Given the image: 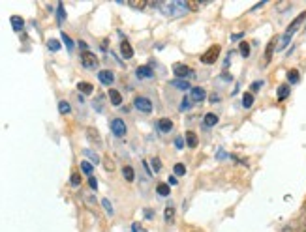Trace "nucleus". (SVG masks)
Instances as JSON below:
<instances>
[{
	"label": "nucleus",
	"instance_id": "f257e3e1",
	"mask_svg": "<svg viewBox=\"0 0 306 232\" xmlns=\"http://www.w3.org/2000/svg\"><path fill=\"white\" fill-rule=\"evenodd\" d=\"M158 8L162 11H164L165 15H177V17H181L182 13L186 11V8H188V4L186 2H165V4H158Z\"/></svg>",
	"mask_w": 306,
	"mask_h": 232
},
{
	"label": "nucleus",
	"instance_id": "f03ea898",
	"mask_svg": "<svg viewBox=\"0 0 306 232\" xmlns=\"http://www.w3.org/2000/svg\"><path fill=\"white\" fill-rule=\"evenodd\" d=\"M218 58H220V45H211V47L201 54V62L207 66L214 64Z\"/></svg>",
	"mask_w": 306,
	"mask_h": 232
},
{
	"label": "nucleus",
	"instance_id": "7ed1b4c3",
	"mask_svg": "<svg viewBox=\"0 0 306 232\" xmlns=\"http://www.w3.org/2000/svg\"><path fill=\"white\" fill-rule=\"evenodd\" d=\"M133 107H136L139 113H145V114L152 113V101L145 96H137L136 99H133Z\"/></svg>",
	"mask_w": 306,
	"mask_h": 232
},
{
	"label": "nucleus",
	"instance_id": "20e7f679",
	"mask_svg": "<svg viewBox=\"0 0 306 232\" xmlns=\"http://www.w3.org/2000/svg\"><path fill=\"white\" fill-rule=\"evenodd\" d=\"M109 128H111V131H113V135L115 137H119V139H122V137H126V124H124V120H121V118H113L109 122Z\"/></svg>",
	"mask_w": 306,
	"mask_h": 232
},
{
	"label": "nucleus",
	"instance_id": "39448f33",
	"mask_svg": "<svg viewBox=\"0 0 306 232\" xmlns=\"http://www.w3.org/2000/svg\"><path fill=\"white\" fill-rule=\"evenodd\" d=\"M81 64L83 68H87V70H94V68H98V56L90 51L81 54Z\"/></svg>",
	"mask_w": 306,
	"mask_h": 232
},
{
	"label": "nucleus",
	"instance_id": "423d86ee",
	"mask_svg": "<svg viewBox=\"0 0 306 232\" xmlns=\"http://www.w3.org/2000/svg\"><path fill=\"white\" fill-rule=\"evenodd\" d=\"M173 73L177 75V79H186V77H194V71H192L186 64H175V66H173Z\"/></svg>",
	"mask_w": 306,
	"mask_h": 232
},
{
	"label": "nucleus",
	"instance_id": "0eeeda50",
	"mask_svg": "<svg viewBox=\"0 0 306 232\" xmlns=\"http://www.w3.org/2000/svg\"><path fill=\"white\" fill-rule=\"evenodd\" d=\"M136 75L139 77V79H147V81H150V79H154V71L150 66H139L136 70Z\"/></svg>",
	"mask_w": 306,
	"mask_h": 232
},
{
	"label": "nucleus",
	"instance_id": "6e6552de",
	"mask_svg": "<svg viewBox=\"0 0 306 232\" xmlns=\"http://www.w3.org/2000/svg\"><path fill=\"white\" fill-rule=\"evenodd\" d=\"M304 19H306V11H304V13H301V15L297 17L295 21H293V23L290 25V27H288V32L284 34L285 38H290V39H291V36H293V34L297 32V28H299V25H301V23L304 21Z\"/></svg>",
	"mask_w": 306,
	"mask_h": 232
},
{
	"label": "nucleus",
	"instance_id": "1a4fd4ad",
	"mask_svg": "<svg viewBox=\"0 0 306 232\" xmlns=\"http://www.w3.org/2000/svg\"><path fill=\"white\" fill-rule=\"evenodd\" d=\"M98 79L102 85H105V87H111L113 85V81H115V75H113V71L109 70H102L98 73Z\"/></svg>",
	"mask_w": 306,
	"mask_h": 232
},
{
	"label": "nucleus",
	"instance_id": "9d476101",
	"mask_svg": "<svg viewBox=\"0 0 306 232\" xmlns=\"http://www.w3.org/2000/svg\"><path fill=\"white\" fill-rule=\"evenodd\" d=\"M190 97H192V101H203V99L207 97V92H205V88L196 87L190 90Z\"/></svg>",
	"mask_w": 306,
	"mask_h": 232
},
{
	"label": "nucleus",
	"instance_id": "9b49d317",
	"mask_svg": "<svg viewBox=\"0 0 306 232\" xmlns=\"http://www.w3.org/2000/svg\"><path fill=\"white\" fill-rule=\"evenodd\" d=\"M87 135H88V140H92L94 144L102 146V137H100L96 128H87Z\"/></svg>",
	"mask_w": 306,
	"mask_h": 232
},
{
	"label": "nucleus",
	"instance_id": "f8f14e48",
	"mask_svg": "<svg viewBox=\"0 0 306 232\" xmlns=\"http://www.w3.org/2000/svg\"><path fill=\"white\" fill-rule=\"evenodd\" d=\"M158 130L162 131V133H169V131L173 130V122H171L169 118H160L158 120Z\"/></svg>",
	"mask_w": 306,
	"mask_h": 232
},
{
	"label": "nucleus",
	"instance_id": "ddd939ff",
	"mask_svg": "<svg viewBox=\"0 0 306 232\" xmlns=\"http://www.w3.org/2000/svg\"><path fill=\"white\" fill-rule=\"evenodd\" d=\"M276 41H278V38H273L271 41H269L267 51H265V64H269V62H271V58H273V53H274V47H276Z\"/></svg>",
	"mask_w": 306,
	"mask_h": 232
},
{
	"label": "nucleus",
	"instance_id": "4468645a",
	"mask_svg": "<svg viewBox=\"0 0 306 232\" xmlns=\"http://www.w3.org/2000/svg\"><path fill=\"white\" fill-rule=\"evenodd\" d=\"M218 124V116L214 113L205 114V120H203V128H213V125Z\"/></svg>",
	"mask_w": 306,
	"mask_h": 232
},
{
	"label": "nucleus",
	"instance_id": "2eb2a0df",
	"mask_svg": "<svg viewBox=\"0 0 306 232\" xmlns=\"http://www.w3.org/2000/svg\"><path fill=\"white\" fill-rule=\"evenodd\" d=\"M109 99H111V105H115V107H119L122 103V96L119 90H115V88H111L109 90Z\"/></svg>",
	"mask_w": 306,
	"mask_h": 232
},
{
	"label": "nucleus",
	"instance_id": "dca6fc26",
	"mask_svg": "<svg viewBox=\"0 0 306 232\" xmlns=\"http://www.w3.org/2000/svg\"><path fill=\"white\" fill-rule=\"evenodd\" d=\"M121 53H122V56H124L126 60H130L131 56H133V47H131L128 41H122V44H121Z\"/></svg>",
	"mask_w": 306,
	"mask_h": 232
},
{
	"label": "nucleus",
	"instance_id": "f3484780",
	"mask_svg": "<svg viewBox=\"0 0 306 232\" xmlns=\"http://www.w3.org/2000/svg\"><path fill=\"white\" fill-rule=\"evenodd\" d=\"M11 27H13V30H15V32H21L23 30V27H25V21H23L21 17L19 15H11Z\"/></svg>",
	"mask_w": 306,
	"mask_h": 232
},
{
	"label": "nucleus",
	"instance_id": "a211bd4d",
	"mask_svg": "<svg viewBox=\"0 0 306 232\" xmlns=\"http://www.w3.org/2000/svg\"><path fill=\"white\" fill-rule=\"evenodd\" d=\"M164 219H165V223H175V208H173V206H167V208H165L164 210Z\"/></svg>",
	"mask_w": 306,
	"mask_h": 232
},
{
	"label": "nucleus",
	"instance_id": "6ab92c4d",
	"mask_svg": "<svg viewBox=\"0 0 306 232\" xmlns=\"http://www.w3.org/2000/svg\"><path fill=\"white\" fill-rule=\"evenodd\" d=\"M186 144L190 146V148H196V146L199 144V139H197V135L194 131H188V133H186Z\"/></svg>",
	"mask_w": 306,
	"mask_h": 232
},
{
	"label": "nucleus",
	"instance_id": "aec40b11",
	"mask_svg": "<svg viewBox=\"0 0 306 232\" xmlns=\"http://www.w3.org/2000/svg\"><path fill=\"white\" fill-rule=\"evenodd\" d=\"M175 88H179V90H182V92H186V90H192L190 88V82L184 81V79H175V81L171 82Z\"/></svg>",
	"mask_w": 306,
	"mask_h": 232
},
{
	"label": "nucleus",
	"instance_id": "412c9836",
	"mask_svg": "<svg viewBox=\"0 0 306 232\" xmlns=\"http://www.w3.org/2000/svg\"><path fill=\"white\" fill-rule=\"evenodd\" d=\"M122 176H124L126 182H133V180H136V173H133V168H131L130 165H126V167L122 168Z\"/></svg>",
	"mask_w": 306,
	"mask_h": 232
},
{
	"label": "nucleus",
	"instance_id": "4be33fe9",
	"mask_svg": "<svg viewBox=\"0 0 306 232\" xmlns=\"http://www.w3.org/2000/svg\"><path fill=\"white\" fill-rule=\"evenodd\" d=\"M156 193H158V197H169V184H158L156 185Z\"/></svg>",
	"mask_w": 306,
	"mask_h": 232
},
{
	"label": "nucleus",
	"instance_id": "5701e85b",
	"mask_svg": "<svg viewBox=\"0 0 306 232\" xmlns=\"http://www.w3.org/2000/svg\"><path fill=\"white\" fill-rule=\"evenodd\" d=\"M77 90H79L81 94H87V96H88V94H92L94 87L90 85V82H85V81H83V82H79V85H77Z\"/></svg>",
	"mask_w": 306,
	"mask_h": 232
},
{
	"label": "nucleus",
	"instance_id": "b1692460",
	"mask_svg": "<svg viewBox=\"0 0 306 232\" xmlns=\"http://www.w3.org/2000/svg\"><path fill=\"white\" fill-rule=\"evenodd\" d=\"M288 96H290V87H288V85H282V87L278 88V101H284Z\"/></svg>",
	"mask_w": 306,
	"mask_h": 232
},
{
	"label": "nucleus",
	"instance_id": "393cba45",
	"mask_svg": "<svg viewBox=\"0 0 306 232\" xmlns=\"http://www.w3.org/2000/svg\"><path fill=\"white\" fill-rule=\"evenodd\" d=\"M252 105H254V96H252L250 92L244 94V96H242V107H244V109H250Z\"/></svg>",
	"mask_w": 306,
	"mask_h": 232
},
{
	"label": "nucleus",
	"instance_id": "a878e982",
	"mask_svg": "<svg viewBox=\"0 0 306 232\" xmlns=\"http://www.w3.org/2000/svg\"><path fill=\"white\" fill-rule=\"evenodd\" d=\"M70 111H71L70 103L64 101V99H62V101L59 103V113H61V114H70Z\"/></svg>",
	"mask_w": 306,
	"mask_h": 232
},
{
	"label": "nucleus",
	"instance_id": "bb28decb",
	"mask_svg": "<svg viewBox=\"0 0 306 232\" xmlns=\"http://www.w3.org/2000/svg\"><path fill=\"white\" fill-rule=\"evenodd\" d=\"M81 171H83V173H85V174H88V176H92V171H94L92 163L81 161Z\"/></svg>",
	"mask_w": 306,
	"mask_h": 232
},
{
	"label": "nucleus",
	"instance_id": "cd10ccee",
	"mask_svg": "<svg viewBox=\"0 0 306 232\" xmlns=\"http://www.w3.org/2000/svg\"><path fill=\"white\" fill-rule=\"evenodd\" d=\"M173 174H175V176H184V174H186V167L182 165V163H177L175 167H173Z\"/></svg>",
	"mask_w": 306,
	"mask_h": 232
},
{
	"label": "nucleus",
	"instance_id": "c85d7f7f",
	"mask_svg": "<svg viewBox=\"0 0 306 232\" xmlns=\"http://www.w3.org/2000/svg\"><path fill=\"white\" fill-rule=\"evenodd\" d=\"M83 154H85V156L88 157V159H92V163H100V157H98V154H94L92 150H83Z\"/></svg>",
	"mask_w": 306,
	"mask_h": 232
},
{
	"label": "nucleus",
	"instance_id": "c756f323",
	"mask_svg": "<svg viewBox=\"0 0 306 232\" xmlns=\"http://www.w3.org/2000/svg\"><path fill=\"white\" fill-rule=\"evenodd\" d=\"M152 173H160L162 171V161H160V157H152Z\"/></svg>",
	"mask_w": 306,
	"mask_h": 232
},
{
	"label": "nucleus",
	"instance_id": "7c9ffc66",
	"mask_svg": "<svg viewBox=\"0 0 306 232\" xmlns=\"http://www.w3.org/2000/svg\"><path fill=\"white\" fill-rule=\"evenodd\" d=\"M56 13H59V23H62L66 19V11H64V4H59L56 6Z\"/></svg>",
	"mask_w": 306,
	"mask_h": 232
},
{
	"label": "nucleus",
	"instance_id": "2f4dec72",
	"mask_svg": "<svg viewBox=\"0 0 306 232\" xmlns=\"http://www.w3.org/2000/svg\"><path fill=\"white\" fill-rule=\"evenodd\" d=\"M102 206L105 208V214H107V216H113V204H111L109 200L104 199V200H102Z\"/></svg>",
	"mask_w": 306,
	"mask_h": 232
},
{
	"label": "nucleus",
	"instance_id": "473e14b6",
	"mask_svg": "<svg viewBox=\"0 0 306 232\" xmlns=\"http://www.w3.org/2000/svg\"><path fill=\"white\" fill-rule=\"evenodd\" d=\"M47 47H49V51H59V49H61V41H59V39H49V41H47Z\"/></svg>",
	"mask_w": 306,
	"mask_h": 232
},
{
	"label": "nucleus",
	"instance_id": "72a5a7b5",
	"mask_svg": "<svg viewBox=\"0 0 306 232\" xmlns=\"http://www.w3.org/2000/svg\"><path fill=\"white\" fill-rule=\"evenodd\" d=\"M288 79H290V82H299V71L290 70V73H288Z\"/></svg>",
	"mask_w": 306,
	"mask_h": 232
},
{
	"label": "nucleus",
	"instance_id": "f704fd0d",
	"mask_svg": "<svg viewBox=\"0 0 306 232\" xmlns=\"http://www.w3.org/2000/svg\"><path fill=\"white\" fill-rule=\"evenodd\" d=\"M70 184H71V185H75V187H77V185L81 184V174H77V173H73V174H71Z\"/></svg>",
	"mask_w": 306,
	"mask_h": 232
},
{
	"label": "nucleus",
	"instance_id": "c9c22d12",
	"mask_svg": "<svg viewBox=\"0 0 306 232\" xmlns=\"http://www.w3.org/2000/svg\"><path fill=\"white\" fill-rule=\"evenodd\" d=\"M62 41H64L66 47L70 49V51H71V49H73V41H71L70 36H68V34H66V32H62Z\"/></svg>",
	"mask_w": 306,
	"mask_h": 232
},
{
	"label": "nucleus",
	"instance_id": "e433bc0d",
	"mask_svg": "<svg viewBox=\"0 0 306 232\" xmlns=\"http://www.w3.org/2000/svg\"><path fill=\"white\" fill-rule=\"evenodd\" d=\"M241 54L244 56V58H248V56H250V45H248V44H241Z\"/></svg>",
	"mask_w": 306,
	"mask_h": 232
},
{
	"label": "nucleus",
	"instance_id": "4c0bfd02",
	"mask_svg": "<svg viewBox=\"0 0 306 232\" xmlns=\"http://www.w3.org/2000/svg\"><path fill=\"white\" fill-rule=\"evenodd\" d=\"M131 232H147V228L143 227L141 223H133L131 225Z\"/></svg>",
	"mask_w": 306,
	"mask_h": 232
},
{
	"label": "nucleus",
	"instance_id": "58836bf2",
	"mask_svg": "<svg viewBox=\"0 0 306 232\" xmlns=\"http://www.w3.org/2000/svg\"><path fill=\"white\" fill-rule=\"evenodd\" d=\"M104 163H105V171H109V173L111 171H115V165H113V161H111L109 157H105Z\"/></svg>",
	"mask_w": 306,
	"mask_h": 232
},
{
	"label": "nucleus",
	"instance_id": "ea45409f",
	"mask_svg": "<svg viewBox=\"0 0 306 232\" xmlns=\"http://www.w3.org/2000/svg\"><path fill=\"white\" fill-rule=\"evenodd\" d=\"M131 8H137V10H143L145 6H147V2H130Z\"/></svg>",
	"mask_w": 306,
	"mask_h": 232
},
{
	"label": "nucleus",
	"instance_id": "a19ab883",
	"mask_svg": "<svg viewBox=\"0 0 306 232\" xmlns=\"http://www.w3.org/2000/svg\"><path fill=\"white\" fill-rule=\"evenodd\" d=\"M88 185H90L92 189H98V182H96L94 176H88Z\"/></svg>",
	"mask_w": 306,
	"mask_h": 232
},
{
	"label": "nucleus",
	"instance_id": "79ce46f5",
	"mask_svg": "<svg viewBox=\"0 0 306 232\" xmlns=\"http://www.w3.org/2000/svg\"><path fill=\"white\" fill-rule=\"evenodd\" d=\"M175 146L179 148V150H182V148H184V140H182V137H177V139H175Z\"/></svg>",
	"mask_w": 306,
	"mask_h": 232
},
{
	"label": "nucleus",
	"instance_id": "37998d69",
	"mask_svg": "<svg viewBox=\"0 0 306 232\" xmlns=\"http://www.w3.org/2000/svg\"><path fill=\"white\" fill-rule=\"evenodd\" d=\"M167 180H169V182H167V184H169V185H177V184H179V180H177L175 174H173V176H169V178H167Z\"/></svg>",
	"mask_w": 306,
	"mask_h": 232
},
{
	"label": "nucleus",
	"instance_id": "c03bdc74",
	"mask_svg": "<svg viewBox=\"0 0 306 232\" xmlns=\"http://www.w3.org/2000/svg\"><path fill=\"white\" fill-rule=\"evenodd\" d=\"M188 107H190V101H188V99L184 97V99H182V105H181V111H186Z\"/></svg>",
	"mask_w": 306,
	"mask_h": 232
},
{
	"label": "nucleus",
	"instance_id": "a18cd8bd",
	"mask_svg": "<svg viewBox=\"0 0 306 232\" xmlns=\"http://www.w3.org/2000/svg\"><path fill=\"white\" fill-rule=\"evenodd\" d=\"M77 45H79V47L83 49V53H87V51H88V45H87V41H79V44H77Z\"/></svg>",
	"mask_w": 306,
	"mask_h": 232
},
{
	"label": "nucleus",
	"instance_id": "49530a36",
	"mask_svg": "<svg viewBox=\"0 0 306 232\" xmlns=\"http://www.w3.org/2000/svg\"><path fill=\"white\" fill-rule=\"evenodd\" d=\"M261 85H263V82H261V81H257V82H254V85H252V90H254V92H256L257 88H261Z\"/></svg>",
	"mask_w": 306,
	"mask_h": 232
},
{
	"label": "nucleus",
	"instance_id": "de8ad7c7",
	"mask_svg": "<svg viewBox=\"0 0 306 232\" xmlns=\"http://www.w3.org/2000/svg\"><path fill=\"white\" fill-rule=\"evenodd\" d=\"M143 168H145V171H147L148 174H152V168L148 167V163H147V161H143Z\"/></svg>",
	"mask_w": 306,
	"mask_h": 232
},
{
	"label": "nucleus",
	"instance_id": "09e8293b",
	"mask_svg": "<svg viewBox=\"0 0 306 232\" xmlns=\"http://www.w3.org/2000/svg\"><path fill=\"white\" fill-rule=\"evenodd\" d=\"M152 216H154V214H152V212H150V210L145 212V217H147V219H152Z\"/></svg>",
	"mask_w": 306,
	"mask_h": 232
},
{
	"label": "nucleus",
	"instance_id": "8fccbe9b",
	"mask_svg": "<svg viewBox=\"0 0 306 232\" xmlns=\"http://www.w3.org/2000/svg\"><path fill=\"white\" fill-rule=\"evenodd\" d=\"M242 38V34H233V36H231V39H233V41H235V39H241Z\"/></svg>",
	"mask_w": 306,
	"mask_h": 232
},
{
	"label": "nucleus",
	"instance_id": "3c124183",
	"mask_svg": "<svg viewBox=\"0 0 306 232\" xmlns=\"http://www.w3.org/2000/svg\"><path fill=\"white\" fill-rule=\"evenodd\" d=\"M186 232H203V230H199V228H190V230H186Z\"/></svg>",
	"mask_w": 306,
	"mask_h": 232
},
{
	"label": "nucleus",
	"instance_id": "603ef678",
	"mask_svg": "<svg viewBox=\"0 0 306 232\" xmlns=\"http://www.w3.org/2000/svg\"><path fill=\"white\" fill-rule=\"evenodd\" d=\"M302 232H306V227H304V230H302Z\"/></svg>",
	"mask_w": 306,
	"mask_h": 232
}]
</instances>
